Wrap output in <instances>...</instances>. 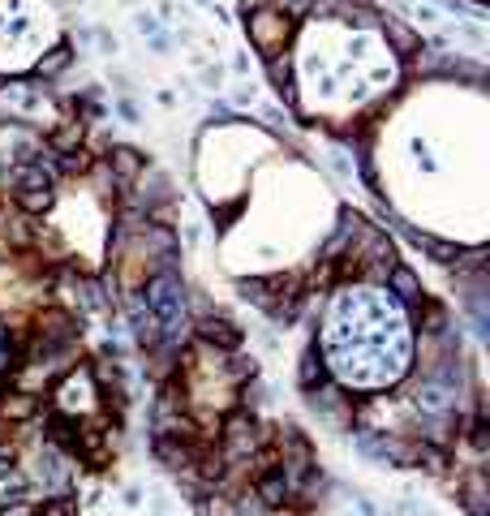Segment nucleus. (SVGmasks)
<instances>
[{
	"label": "nucleus",
	"mask_w": 490,
	"mask_h": 516,
	"mask_svg": "<svg viewBox=\"0 0 490 516\" xmlns=\"http://www.w3.org/2000/svg\"><path fill=\"white\" fill-rule=\"evenodd\" d=\"M417 323H422V336H443V332H452V323H448V306H443L439 297H422V306H417Z\"/></svg>",
	"instance_id": "obj_13"
},
{
	"label": "nucleus",
	"mask_w": 490,
	"mask_h": 516,
	"mask_svg": "<svg viewBox=\"0 0 490 516\" xmlns=\"http://www.w3.org/2000/svg\"><path fill=\"white\" fill-rule=\"evenodd\" d=\"M190 340L203 344V349H211V353H224L228 357V353H241L245 327H237L220 310H207V314H198V319H190Z\"/></svg>",
	"instance_id": "obj_2"
},
{
	"label": "nucleus",
	"mask_w": 490,
	"mask_h": 516,
	"mask_svg": "<svg viewBox=\"0 0 490 516\" xmlns=\"http://www.w3.org/2000/svg\"><path fill=\"white\" fill-rule=\"evenodd\" d=\"M177 237H185V246H198L203 241V224H177Z\"/></svg>",
	"instance_id": "obj_25"
},
{
	"label": "nucleus",
	"mask_w": 490,
	"mask_h": 516,
	"mask_svg": "<svg viewBox=\"0 0 490 516\" xmlns=\"http://www.w3.org/2000/svg\"><path fill=\"white\" fill-rule=\"evenodd\" d=\"M211 18L220 22V26H233V18H228V9L220 5V0H215V5H211Z\"/></svg>",
	"instance_id": "obj_27"
},
{
	"label": "nucleus",
	"mask_w": 490,
	"mask_h": 516,
	"mask_svg": "<svg viewBox=\"0 0 490 516\" xmlns=\"http://www.w3.org/2000/svg\"><path fill=\"white\" fill-rule=\"evenodd\" d=\"M349 516H353V512H349Z\"/></svg>",
	"instance_id": "obj_32"
},
{
	"label": "nucleus",
	"mask_w": 490,
	"mask_h": 516,
	"mask_svg": "<svg viewBox=\"0 0 490 516\" xmlns=\"http://www.w3.org/2000/svg\"><path fill=\"white\" fill-rule=\"evenodd\" d=\"M254 499H263L267 508H288V499H293V486H288L284 469L280 465H267L254 473Z\"/></svg>",
	"instance_id": "obj_8"
},
{
	"label": "nucleus",
	"mask_w": 490,
	"mask_h": 516,
	"mask_svg": "<svg viewBox=\"0 0 490 516\" xmlns=\"http://www.w3.org/2000/svg\"><path fill=\"white\" fill-rule=\"evenodd\" d=\"M383 284H387V293H392L400 306H422V297H426V284L409 263H396L392 271H387Z\"/></svg>",
	"instance_id": "obj_9"
},
{
	"label": "nucleus",
	"mask_w": 490,
	"mask_h": 516,
	"mask_svg": "<svg viewBox=\"0 0 490 516\" xmlns=\"http://www.w3.org/2000/svg\"><path fill=\"white\" fill-rule=\"evenodd\" d=\"M125 323H129V336H134V344H138V349L155 353V349H160V344H164V336H160V323H155V314L147 310V301L138 297V289H134V297H129Z\"/></svg>",
	"instance_id": "obj_4"
},
{
	"label": "nucleus",
	"mask_w": 490,
	"mask_h": 516,
	"mask_svg": "<svg viewBox=\"0 0 490 516\" xmlns=\"http://www.w3.org/2000/svg\"><path fill=\"white\" fill-rule=\"evenodd\" d=\"M74 61H78V48H74V43H69V39H56L52 48L31 65V74H26V78H31V82H56Z\"/></svg>",
	"instance_id": "obj_6"
},
{
	"label": "nucleus",
	"mask_w": 490,
	"mask_h": 516,
	"mask_svg": "<svg viewBox=\"0 0 490 516\" xmlns=\"http://www.w3.org/2000/svg\"><path fill=\"white\" fill-rule=\"evenodd\" d=\"M250 104H258V86L254 82H241V91L233 95V112L237 108H250Z\"/></svg>",
	"instance_id": "obj_23"
},
{
	"label": "nucleus",
	"mask_w": 490,
	"mask_h": 516,
	"mask_svg": "<svg viewBox=\"0 0 490 516\" xmlns=\"http://www.w3.org/2000/svg\"><path fill=\"white\" fill-rule=\"evenodd\" d=\"M151 52H155V56H168V52H172V39H168V35H155V39H151Z\"/></svg>",
	"instance_id": "obj_26"
},
{
	"label": "nucleus",
	"mask_w": 490,
	"mask_h": 516,
	"mask_svg": "<svg viewBox=\"0 0 490 516\" xmlns=\"http://www.w3.org/2000/svg\"><path fill=\"white\" fill-rule=\"evenodd\" d=\"M43 147H48L52 155H69V151H82L86 147V121L78 117H61L52 129H43Z\"/></svg>",
	"instance_id": "obj_7"
},
{
	"label": "nucleus",
	"mask_w": 490,
	"mask_h": 516,
	"mask_svg": "<svg viewBox=\"0 0 490 516\" xmlns=\"http://www.w3.org/2000/svg\"><path fill=\"white\" fill-rule=\"evenodd\" d=\"M250 69H254V56L250 52H233V61H228V74H237L250 82Z\"/></svg>",
	"instance_id": "obj_20"
},
{
	"label": "nucleus",
	"mask_w": 490,
	"mask_h": 516,
	"mask_svg": "<svg viewBox=\"0 0 490 516\" xmlns=\"http://www.w3.org/2000/svg\"><path fill=\"white\" fill-rule=\"evenodd\" d=\"M241 35L245 43L254 48V61H267V56H276L288 48V39L297 35V22L284 18L280 9L271 5H254V9H241Z\"/></svg>",
	"instance_id": "obj_1"
},
{
	"label": "nucleus",
	"mask_w": 490,
	"mask_h": 516,
	"mask_svg": "<svg viewBox=\"0 0 490 516\" xmlns=\"http://www.w3.org/2000/svg\"><path fill=\"white\" fill-rule=\"evenodd\" d=\"M35 516H78V499L74 495H52V499H43V508Z\"/></svg>",
	"instance_id": "obj_16"
},
{
	"label": "nucleus",
	"mask_w": 490,
	"mask_h": 516,
	"mask_svg": "<svg viewBox=\"0 0 490 516\" xmlns=\"http://www.w3.org/2000/svg\"><path fill=\"white\" fill-rule=\"evenodd\" d=\"M35 413H39V396L35 392H18V387H13V392L0 396V418H5V422L22 426V422H31Z\"/></svg>",
	"instance_id": "obj_12"
},
{
	"label": "nucleus",
	"mask_w": 490,
	"mask_h": 516,
	"mask_svg": "<svg viewBox=\"0 0 490 516\" xmlns=\"http://www.w3.org/2000/svg\"><path fill=\"white\" fill-rule=\"evenodd\" d=\"M194 5H203V9H211V5H215V0H194Z\"/></svg>",
	"instance_id": "obj_30"
},
{
	"label": "nucleus",
	"mask_w": 490,
	"mask_h": 516,
	"mask_svg": "<svg viewBox=\"0 0 490 516\" xmlns=\"http://www.w3.org/2000/svg\"><path fill=\"white\" fill-rule=\"evenodd\" d=\"M99 160H104V168L112 172V181H117L121 190H134V181L151 168V155L142 147H129V142H112Z\"/></svg>",
	"instance_id": "obj_3"
},
{
	"label": "nucleus",
	"mask_w": 490,
	"mask_h": 516,
	"mask_svg": "<svg viewBox=\"0 0 490 516\" xmlns=\"http://www.w3.org/2000/svg\"><path fill=\"white\" fill-rule=\"evenodd\" d=\"M155 99H160L164 108H172V104H177V95H172V91H155Z\"/></svg>",
	"instance_id": "obj_29"
},
{
	"label": "nucleus",
	"mask_w": 490,
	"mask_h": 516,
	"mask_svg": "<svg viewBox=\"0 0 490 516\" xmlns=\"http://www.w3.org/2000/svg\"><path fill=\"white\" fill-rule=\"evenodd\" d=\"M9 207L31 215V220H43L56 207V190H9Z\"/></svg>",
	"instance_id": "obj_11"
},
{
	"label": "nucleus",
	"mask_w": 490,
	"mask_h": 516,
	"mask_svg": "<svg viewBox=\"0 0 490 516\" xmlns=\"http://www.w3.org/2000/svg\"><path fill=\"white\" fill-rule=\"evenodd\" d=\"M112 112L125 121V125H142V112H138V104L129 95H117V104H112Z\"/></svg>",
	"instance_id": "obj_19"
},
{
	"label": "nucleus",
	"mask_w": 490,
	"mask_h": 516,
	"mask_svg": "<svg viewBox=\"0 0 490 516\" xmlns=\"http://www.w3.org/2000/svg\"><path fill=\"white\" fill-rule=\"evenodd\" d=\"M207 112H211V121H220V125H228V121H237V117H241V112H233V108L224 104V99H211Z\"/></svg>",
	"instance_id": "obj_22"
},
{
	"label": "nucleus",
	"mask_w": 490,
	"mask_h": 516,
	"mask_svg": "<svg viewBox=\"0 0 490 516\" xmlns=\"http://www.w3.org/2000/svg\"><path fill=\"white\" fill-rule=\"evenodd\" d=\"M108 82H112V86H117V91H121V95H129V91H134V78H129V74H125V69H121V65H112V69H108Z\"/></svg>",
	"instance_id": "obj_24"
},
{
	"label": "nucleus",
	"mask_w": 490,
	"mask_h": 516,
	"mask_svg": "<svg viewBox=\"0 0 490 516\" xmlns=\"http://www.w3.org/2000/svg\"><path fill=\"white\" fill-rule=\"evenodd\" d=\"M125 5H134V0H125Z\"/></svg>",
	"instance_id": "obj_31"
},
{
	"label": "nucleus",
	"mask_w": 490,
	"mask_h": 516,
	"mask_svg": "<svg viewBox=\"0 0 490 516\" xmlns=\"http://www.w3.org/2000/svg\"><path fill=\"white\" fill-rule=\"evenodd\" d=\"M379 35H383V43H387V52H396L400 61H409L413 52H422V31H417L413 22H405V18H379Z\"/></svg>",
	"instance_id": "obj_5"
},
{
	"label": "nucleus",
	"mask_w": 490,
	"mask_h": 516,
	"mask_svg": "<svg viewBox=\"0 0 490 516\" xmlns=\"http://www.w3.org/2000/svg\"><path fill=\"white\" fill-rule=\"evenodd\" d=\"M125 504H129V508L142 504V491H138V486H129V491H125Z\"/></svg>",
	"instance_id": "obj_28"
},
{
	"label": "nucleus",
	"mask_w": 490,
	"mask_h": 516,
	"mask_svg": "<svg viewBox=\"0 0 490 516\" xmlns=\"http://www.w3.org/2000/svg\"><path fill=\"white\" fill-rule=\"evenodd\" d=\"M91 43L99 48V56H117L121 52V39L108 31V26H91Z\"/></svg>",
	"instance_id": "obj_17"
},
{
	"label": "nucleus",
	"mask_w": 490,
	"mask_h": 516,
	"mask_svg": "<svg viewBox=\"0 0 490 516\" xmlns=\"http://www.w3.org/2000/svg\"><path fill=\"white\" fill-rule=\"evenodd\" d=\"M198 82H203V91L220 95V91H224V82H228V65H224V61H207L203 69H198Z\"/></svg>",
	"instance_id": "obj_15"
},
{
	"label": "nucleus",
	"mask_w": 490,
	"mask_h": 516,
	"mask_svg": "<svg viewBox=\"0 0 490 516\" xmlns=\"http://www.w3.org/2000/svg\"><path fill=\"white\" fill-rule=\"evenodd\" d=\"M297 383H301V392H319V387H327V383H331V375H327V362H323V353H319V344H310V349L301 353Z\"/></svg>",
	"instance_id": "obj_10"
},
{
	"label": "nucleus",
	"mask_w": 490,
	"mask_h": 516,
	"mask_svg": "<svg viewBox=\"0 0 490 516\" xmlns=\"http://www.w3.org/2000/svg\"><path fill=\"white\" fill-rule=\"evenodd\" d=\"M95 160H99V155H95L91 147H82V151H69V155H56V177L82 181V177H91Z\"/></svg>",
	"instance_id": "obj_14"
},
{
	"label": "nucleus",
	"mask_w": 490,
	"mask_h": 516,
	"mask_svg": "<svg viewBox=\"0 0 490 516\" xmlns=\"http://www.w3.org/2000/svg\"><path fill=\"white\" fill-rule=\"evenodd\" d=\"M134 31H138L142 39H155V35H164V26H160V18H155L151 9H138V13H134Z\"/></svg>",
	"instance_id": "obj_18"
},
{
	"label": "nucleus",
	"mask_w": 490,
	"mask_h": 516,
	"mask_svg": "<svg viewBox=\"0 0 490 516\" xmlns=\"http://www.w3.org/2000/svg\"><path fill=\"white\" fill-rule=\"evenodd\" d=\"M177 0H160V5H155V18H160V26H177L181 18H177Z\"/></svg>",
	"instance_id": "obj_21"
}]
</instances>
